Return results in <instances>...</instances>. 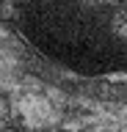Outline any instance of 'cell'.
Wrapping results in <instances>:
<instances>
[{"label":"cell","mask_w":127,"mask_h":132,"mask_svg":"<svg viewBox=\"0 0 127 132\" xmlns=\"http://www.w3.org/2000/svg\"><path fill=\"white\" fill-rule=\"evenodd\" d=\"M0 116H6V102H3V96H0Z\"/></svg>","instance_id":"cell-1"}]
</instances>
